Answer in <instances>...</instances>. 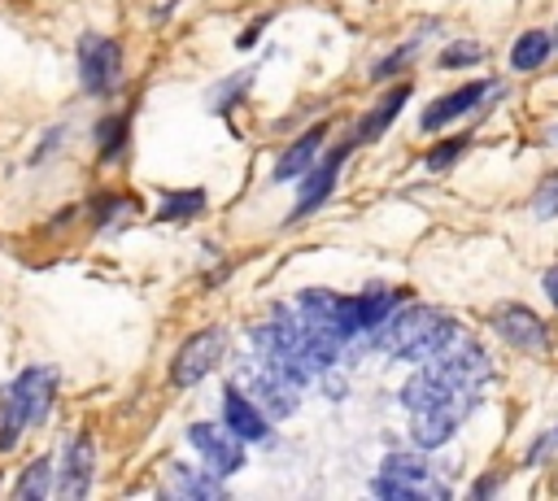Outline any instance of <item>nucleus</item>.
<instances>
[{"label":"nucleus","mask_w":558,"mask_h":501,"mask_svg":"<svg viewBox=\"0 0 558 501\" xmlns=\"http://www.w3.org/2000/svg\"><path fill=\"white\" fill-rule=\"evenodd\" d=\"M488 327H493L497 340H506L519 353H545L549 349V322L536 309H527V305H514V301L510 305H497L493 318H488Z\"/></svg>","instance_id":"obj_6"},{"label":"nucleus","mask_w":558,"mask_h":501,"mask_svg":"<svg viewBox=\"0 0 558 501\" xmlns=\"http://www.w3.org/2000/svg\"><path fill=\"white\" fill-rule=\"evenodd\" d=\"M222 353H227V331H222V327H201L196 335H187V340L174 349V357H170V383H174V388L201 383V379L222 362Z\"/></svg>","instance_id":"obj_3"},{"label":"nucleus","mask_w":558,"mask_h":501,"mask_svg":"<svg viewBox=\"0 0 558 501\" xmlns=\"http://www.w3.org/2000/svg\"><path fill=\"white\" fill-rule=\"evenodd\" d=\"M449 340H458V322L436 305H405L392 309L375 327V349L397 362H432Z\"/></svg>","instance_id":"obj_1"},{"label":"nucleus","mask_w":558,"mask_h":501,"mask_svg":"<svg viewBox=\"0 0 558 501\" xmlns=\"http://www.w3.org/2000/svg\"><path fill=\"white\" fill-rule=\"evenodd\" d=\"M466 144H471L466 135H453V139H440V144H436V148L427 152V166H432V170H445V166H453V161H458V152H462Z\"/></svg>","instance_id":"obj_24"},{"label":"nucleus","mask_w":558,"mask_h":501,"mask_svg":"<svg viewBox=\"0 0 558 501\" xmlns=\"http://www.w3.org/2000/svg\"><path fill=\"white\" fill-rule=\"evenodd\" d=\"M92 475H96V440H92L87 431H78L74 440H65L57 492H61V497H70V501H78V497H87Z\"/></svg>","instance_id":"obj_10"},{"label":"nucleus","mask_w":558,"mask_h":501,"mask_svg":"<svg viewBox=\"0 0 558 501\" xmlns=\"http://www.w3.org/2000/svg\"><path fill=\"white\" fill-rule=\"evenodd\" d=\"M222 427L248 444V440H266L270 418L262 414V405H257L248 392H240V388L231 383V388L222 392Z\"/></svg>","instance_id":"obj_12"},{"label":"nucleus","mask_w":558,"mask_h":501,"mask_svg":"<svg viewBox=\"0 0 558 501\" xmlns=\"http://www.w3.org/2000/svg\"><path fill=\"white\" fill-rule=\"evenodd\" d=\"M323 139H327V122H314L310 131H301L288 148H283V157L275 161V179H301L314 161H318V152H323Z\"/></svg>","instance_id":"obj_14"},{"label":"nucleus","mask_w":558,"mask_h":501,"mask_svg":"<svg viewBox=\"0 0 558 501\" xmlns=\"http://www.w3.org/2000/svg\"><path fill=\"white\" fill-rule=\"evenodd\" d=\"M26 427L31 423H26V410H22L17 392L13 388H0V453H13Z\"/></svg>","instance_id":"obj_18"},{"label":"nucleus","mask_w":558,"mask_h":501,"mask_svg":"<svg viewBox=\"0 0 558 501\" xmlns=\"http://www.w3.org/2000/svg\"><path fill=\"white\" fill-rule=\"evenodd\" d=\"M541 288H545L549 305L558 309V261H554V266H545V274H541Z\"/></svg>","instance_id":"obj_27"},{"label":"nucleus","mask_w":558,"mask_h":501,"mask_svg":"<svg viewBox=\"0 0 558 501\" xmlns=\"http://www.w3.org/2000/svg\"><path fill=\"white\" fill-rule=\"evenodd\" d=\"M78 83L87 96H109L122 83V48L109 35H83L78 39Z\"/></svg>","instance_id":"obj_2"},{"label":"nucleus","mask_w":558,"mask_h":501,"mask_svg":"<svg viewBox=\"0 0 558 501\" xmlns=\"http://www.w3.org/2000/svg\"><path fill=\"white\" fill-rule=\"evenodd\" d=\"M248 78H253L248 70H244V74H231V78H227V83H222V87H218V91L209 96V100H214V109H227V105H231V96L248 91Z\"/></svg>","instance_id":"obj_26"},{"label":"nucleus","mask_w":558,"mask_h":501,"mask_svg":"<svg viewBox=\"0 0 558 501\" xmlns=\"http://www.w3.org/2000/svg\"><path fill=\"white\" fill-rule=\"evenodd\" d=\"M488 87H493V78H475V83H462V87H453V91H445V96H436L427 109H423V118H418V126L423 131H445L449 122H458V118H466L484 96H488Z\"/></svg>","instance_id":"obj_11"},{"label":"nucleus","mask_w":558,"mask_h":501,"mask_svg":"<svg viewBox=\"0 0 558 501\" xmlns=\"http://www.w3.org/2000/svg\"><path fill=\"white\" fill-rule=\"evenodd\" d=\"M48 488H52V462H48V457H35V462L17 475L13 497H17V501H39V497H48Z\"/></svg>","instance_id":"obj_20"},{"label":"nucleus","mask_w":558,"mask_h":501,"mask_svg":"<svg viewBox=\"0 0 558 501\" xmlns=\"http://www.w3.org/2000/svg\"><path fill=\"white\" fill-rule=\"evenodd\" d=\"M349 152H353V144H340V148H331V152H318V161H314V166L301 174V192H296L292 218H301V213L318 209V205L331 196V187H336V179H340V166L349 161Z\"/></svg>","instance_id":"obj_9"},{"label":"nucleus","mask_w":558,"mask_h":501,"mask_svg":"<svg viewBox=\"0 0 558 501\" xmlns=\"http://www.w3.org/2000/svg\"><path fill=\"white\" fill-rule=\"evenodd\" d=\"M244 392L262 405V414L266 418H288L296 405H301V383L292 379V375H283L279 366H270V362H253V370L244 375Z\"/></svg>","instance_id":"obj_4"},{"label":"nucleus","mask_w":558,"mask_h":501,"mask_svg":"<svg viewBox=\"0 0 558 501\" xmlns=\"http://www.w3.org/2000/svg\"><path fill=\"white\" fill-rule=\"evenodd\" d=\"M166 484H170L179 497H196V501H209V497H227V484H222V475H214L209 466L170 462V466H166Z\"/></svg>","instance_id":"obj_15"},{"label":"nucleus","mask_w":558,"mask_h":501,"mask_svg":"<svg viewBox=\"0 0 558 501\" xmlns=\"http://www.w3.org/2000/svg\"><path fill=\"white\" fill-rule=\"evenodd\" d=\"M432 366L453 383V388H471V392H480L484 383H488V375H493V366H488V353L475 344V340H449L436 357H432Z\"/></svg>","instance_id":"obj_7"},{"label":"nucleus","mask_w":558,"mask_h":501,"mask_svg":"<svg viewBox=\"0 0 558 501\" xmlns=\"http://www.w3.org/2000/svg\"><path fill=\"white\" fill-rule=\"evenodd\" d=\"M187 440H192V449L205 457V466L214 471V475H235L240 466H244V440L240 436H231L227 427H214V423H192L187 427Z\"/></svg>","instance_id":"obj_8"},{"label":"nucleus","mask_w":558,"mask_h":501,"mask_svg":"<svg viewBox=\"0 0 558 501\" xmlns=\"http://www.w3.org/2000/svg\"><path fill=\"white\" fill-rule=\"evenodd\" d=\"M471 410H475V392H458V396H449V401H440L432 410H414L410 414V440H414V449H440Z\"/></svg>","instance_id":"obj_5"},{"label":"nucleus","mask_w":558,"mask_h":501,"mask_svg":"<svg viewBox=\"0 0 558 501\" xmlns=\"http://www.w3.org/2000/svg\"><path fill=\"white\" fill-rule=\"evenodd\" d=\"M26 410V423H44L48 410H52V396H57V370L52 366H26L13 383H9Z\"/></svg>","instance_id":"obj_13"},{"label":"nucleus","mask_w":558,"mask_h":501,"mask_svg":"<svg viewBox=\"0 0 558 501\" xmlns=\"http://www.w3.org/2000/svg\"><path fill=\"white\" fill-rule=\"evenodd\" d=\"M201 209H205V192H201V187L166 192V200H161V209H157V222H192Z\"/></svg>","instance_id":"obj_19"},{"label":"nucleus","mask_w":558,"mask_h":501,"mask_svg":"<svg viewBox=\"0 0 558 501\" xmlns=\"http://www.w3.org/2000/svg\"><path fill=\"white\" fill-rule=\"evenodd\" d=\"M549 139H554V144H558V126H554V131H549Z\"/></svg>","instance_id":"obj_28"},{"label":"nucleus","mask_w":558,"mask_h":501,"mask_svg":"<svg viewBox=\"0 0 558 501\" xmlns=\"http://www.w3.org/2000/svg\"><path fill=\"white\" fill-rule=\"evenodd\" d=\"M414 52H418V44H401L392 57L375 61V70H371V74H375V78H388V74H397L401 65H410V61H414Z\"/></svg>","instance_id":"obj_25"},{"label":"nucleus","mask_w":558,"mask_h":501,"mask_svg":"<svg viewBox=\"0 0 558 501\" xmlns=\"http://www.w3.org/2000/svg\"><path fill=\"white\" fill-rule=\"evenodd\" d=\"M126 113H109L100 126H96V144H100V157L105 161H113L118 152H122V144H126Z\"/></svg>","instance_id":"obj_21"},{"label":"nucleus","mask_w":558,"mask_h":501,"mask_svg":"<svg viewBox=\"0 0 558 501\" xmlns=\"http://www.w3.org/2000/svg\"><path fill=\"white\" fill-rule=\"evenodd\" d=\"M527 209H532V218H536V222H554V218H558V170H554V174H545V179L536 183V192H532Z\"/></svg>","instance_id":"obj_22"},{"label":"nucleus","mask_w":558,"mask_h":501,"mask_svg":"<svg viewBox=\"0 0 558 501\" xmlns=\"http://www.w3.org/2000/svg\"><path fill=\"white\" fill-rule=\"evenodd\" d=\"M436 61H440V70H466V65H480V61H484V48H480L475 39H458V44H449Z\"/></svg>","instance_id":"obj_23"},{"label":"nucleus","mask_w":558,"mask_h":501,"mask_svg":"<svg viewBox=\"0 0 558 501\" xmlns=\"http://www.w3.org/2000/svg\"><path fill=\"white\" fill-rule=\"evenodd\" d=\"M405 100H410V83H397V87H392V91H388V96H384V100H379V105L357 122V144L379 139V135L392 126V118L401 113V105H405Z\"/></svg>","instance_id":"obj_17"},{"label":"nucleus","mask_w":558,"mask_h":501,"mask_svg":"<svg viewBox=\"0 0 558 501\" xmlns=\"http://www.w3.org/2000/svg\"><path fill=\"white\" fill-rule=\"evenodd\" d=\"M549 52H554V30L532 26V30H523V35L510 44V65H514L519 74H532V70H541V65L549 61Z\"/></svg>","instance_id":"obj_16"},{"label":"nucleus","mask_w":558,"mask_h":501,"mask_svg":"<svg viewBox=\"0 0 558 501\" xmlns=\"http://www.w3.org/2000/svg\"><path fill=\"white\" fill-rule=\"evenodd\" d=\"M554 48H558V30H554Z\"/></svg>","instance_id":"obj_29"}]
</instances>
